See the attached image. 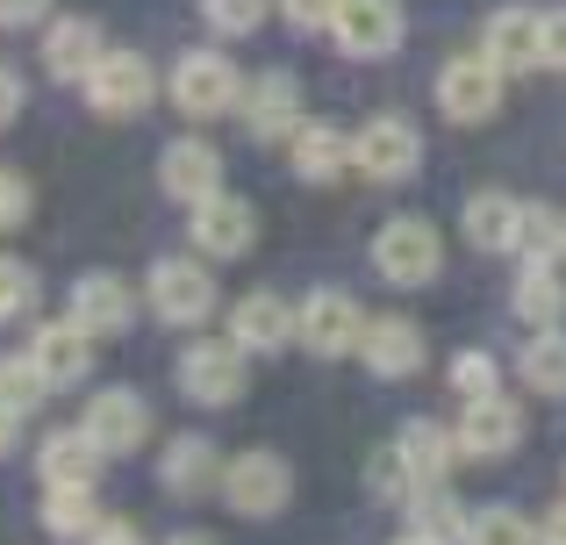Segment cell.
I'll list each match as a JSON object with an SVG mask.
<instances>
[{
  "label": "cell",
  "mask_w": 566,
  "mask_h": 545,
  "mask_svg": "<svg viewBox=\"0 0 566 545\" xmlns=\"http://www.w3.org/2000/svg\"><path fill=\"white\" fill-rule=\"evenodd\" d=\"M14 115H22V72H14V65H0V129H8Z\"/></svg>",
  "instance_id": "obj_42"
},
{
  "label": "cell",
  "mask_w": 566,
  "mask_h": 545,
  "mask_svg": "<svg viewBox=\"0 0 566 545\" xmlns=\"http://www.w3.org/2000/svg\"><path fill=\"white\" fill-rule=\"evenodd\" d=\"M251 352L244 345H230V337H193V345L180 352V395L193 409H230V402H244V388H251Z\"/></svg>",
  "instance_id": "obj_1"
},
{
  "label": "cell",
  "mask_w": 566,
  "mask_h": 545,
  "mask_svg": "<svg viewBox=\"0 0 566 545\" xmlns=\"http://www.w3.org/2000/svg\"><path fill=\"white\" fill-rule=\"evenodd\" d=\"M101 22L94 14H57L51 29H43V72L51 80H65V86H86V72L101 65Z\"/></svg>",
  "instance_id": "obj_18"
},
{
  "label": "cell",
  "mask_w": 566,
  "mask_h": 545,
  "mask_svg": "<svg viewBox=\"0 0 566 545\" xmlns=\"http://www.w3.org/2000/svg\"><path fill=\"white\" fill-rule=\"evenodd\" d=\"M516 374H524L538 395H566V331H559V323L524 345V366H516Z\"/></svg>",
  "instance_id": "obj_30"
},
{
  "label": "cell",
  "mask_w": 566,
  "mask_h": 545,
  "mask_svg": "<svg viewBox=\"0 0 566 545\" xmlns=\"http://www.w3.org/2000/svg\"><path fill=\"white\" fill-rule=\"evenodd\" d=\"M166 545H216V538H208V532H172Z\"/></svg>",
  "instance_id": "obj_45"
},
{
  "label": "cell",
  "mask_w": 566,
  "mask_h": 545,
  "mask_svg": "<svg viewBox=\"0 0 566 545\" xmlns=\"http://www.w3.org/2000/svg\"><path fill=\"white\" fill-rule=\"evenodd\" d=\"M237 101H244V72H237L222 51H187L180 65H172V108H180L187 123L237 115Z\"/></svg>",
  "instance_id": "obj_4"
},
{
  "label": "cell",
  "mask_w": 566,
  "mask_h": 545,
  "mask_svg": "<svg viewBox=\"0 0 566 545\" xmlns=\"http://www.w3.org/2000/svg\"><path fill=\"white\" fill-rule=\"evenodd\" d=\"M14 438H22V409L0 402V452H14Z\"/></svg>",
  "instance_id": "obj_44"
},
{
  "label": "cell",
  "mask_w": 566,
  "mask_h": 545,
  "mask_svg": "<svg viewBox=\"0 0 566 545\" xmlns=\"http://www.w3.org/2000/svg\"><path fill=\"white\" fill-rule=\"evenodd\" d=\"M158 94V72L144 65V51H101V65L86 72V108L108 115V123H129L144 115Z\"/></svg>",
  "instance_id": "obj_7"
},
{
  "label": "cell",
  "mask_w": 566,
  "mask_h": 545,
  "mask_svg": "<svg viewBox=\"0 0 566 545\" xmlns=\"http://www.w3.org/2000/svg\"><path fill=\"white\" fill-rule=\"evenodd\" d=\"M352 166H359L366 180H380V187L416 180V166H423V137H416V123H401V115H374V123L352 137Z\"/></svg>",
  "instance_id": "obj_9"
},
{
  "label": "cell",
  "mask_w": 566,
  "mask_h": 545,
  "mask_svg": "<svg viewBox=\"0 0 566 545\" xmlns=\"http://www.w3.org/2000/svg\"><path fill=\"white\" fill-rule=\"evenodd\" d=\"M94 345H101V337L86 331V323L57 316V323H36V337H29V359L43 366V380H51V388H80V380L94 374Z\"/></svg>",
  "instance_id": "obj_16"
},
{
  "label": "cell",
  "mask_w": 566,
  "mask_h": 545,
  "mask_svg": "<svg viewBox=\"0 0 566 545\" xmlns=\"http://www.w3.org/2000/svg\"><path fill=\"white\" fill-rule=\"evenodd\" d=\"M401 460V474L416 481V489H423V481H444L452 474V460H459V438L444 431V423H430V417H409L395 431V446H387Z\"/></svg>",
  "instance_id": "obj_21"
},
{
  "label": "cell",
  "mask_w": 566,
  "mask_h": 545,
  "mask_svg": "<svg viewBox=\"0 0 566 545\" xmlns=\"http://www.w3.org/2000/svg\"><path fill=\"white\" fill-rule=\"evenodd\" d=\"M538 545H566V503H553L538 517Z\"/></svg>",
  "instance_id": "obj_43"
},
{
  "label": "cell",
  "mask_w": 566,
  "mask_h": 545,
  "mask_svg": "<svg viewBox=\"0 0 566 545\" xmlns=\"http://www.w3.org/2000/svg\"><path fill=\"white\" fill-rule=\"evenodd\" d=\"M459 223H467V244H473V252H516V223H524V201H516V195H495V187H488V195H473V201H467V216H459Z\"/></svg>",
  "instance_id": "obj_26"
},
{
  "label": "cell",
  "mask_w": 566,
  "mask_h": 545,
  "mask_svg": "<svg viewBox=\"0 0 566 545\" xmlns=\"http://www.w3.org/2000/svg\"><path fill=\"white\" fill-rule=\"evenodd\" d=\"M230 345H244L251 359H265V352H287V345H294V308L280 302L273 287L244 294V302L230 308Z\"/></svg>",
  "instance_id": "obj_19"
},
{
  "label": "cell",
  "mask_w": 566,
  "mask_h": 545,
  "mask_svg": "<svg viewBox=\"0 0 566 545\" xmlns=\"http://www.w3.org/2000/svg\"><path fill=\"white\" fill-rule=\"evenodd\" d=\"M158 187H166L180 209H193V201L222 195V151L208 137H172L166 151H158Z\"/></svg>",
  "instance_id": "obj_15"
},
{
  "label": "cell",
  "mask_w": 566,
  "mask_h": 545,
  "mask_svg": "<svg viewBox=\"0 0 566 545\" xmlns=\"http://www.w3.org/2000/svg\"><path fill=\"white\" fill-rule=\"evenodd\" d=\"M86 545H144V532H137L129 517H101V524H94V538H86Z\"/></svg>",
  "instance_id": "obj_41"
},
{
  "label": "cell",
  "mask_w": 566,
  "mask_h": 545,
  "mask_svg": "<svg viewBox=\"0 0 566 545\" xmlns=\"http://www.w3.org/2000/svg\"><path fill=\"white\" fill-rule=\"evenodd\" d=\"M65 316H72V323H86V331L108 345V337H123L129 323H137V287H129L123 273H80V280H72Z\"/></svg>",
  "instance_id": "obj_14"
},
{
  "label": "cell",
  "mask_w": 566,
  "mask_h": 545,
  "mask_svg": "<svg viewBox=\"0 0 566 545\" xmlns=\"http://www.w3.org/2000/svg\"><path fill=\"white\" fill-rule=\"evenodd\" d=\"M452 388L467 395V402H473V395H495L502 388V366L488 359V352H459V359H452Z\"/></svg>",
  "instance_id": "obj_36"
},
{
  "label": "cell",
  "mask_w": 566,
  "mask_h": 545,
  "mask_svg": "<svg viewBox=\"0 0 566 545\" xmlns=\"http://www.w3.org/2000/svg\"><path fill=\"white\" fill-rule=\"evenodd\" d=\"M280 14H287L294 29H331V14H337V0H280Z\"/></svg>",
  "instance_id": "obj_38"
},
{
  "label": "cell",
  "mask_w": 566,
  "mask_h": 545,
  "mask_svg": "<svg viewBox=\"0 0 566 545\" xmlns=\"http://www.w3.org/2000/svg\"><path fill=\"white\" fill-rule=\"evenodd\" d=\"M331 36L345 57H387L401 43V8L395 0H337Z\"/></svg>",
  "instance_id": "obj_17"
},
{
  "label": "cell",
  "mask_w": 566,
  "mask_h": 545,
  "mask_svg": "<svg viewBox=\"0 0 566 545\" xmlns=\"http://www.w3.org/2000/svg\"><path fill=\"white\" fill-rule=\"evenodd\" d=\"M459 452H467V460H510L516 446H524V409L510 402V395H473L467 409H459Z\"/></svg>",
  "instance_id": "obj_12"
},
{
  "label": "cell",
  "mask_w": 566,
  "mask_h": 545,
  "mask_svg": "<svg viewBox=\"0 0 566 545\" xmlns=\"http://www.w3.org/2000/svg\"><path fill=\"white\" fill-rule=\"evenodd\" d=\"M94 524H101V503H94V489H43V532L51 538H94Z\"/></svg>",
  "instance_id": "obj_29"
},
{
  "label": "cell",
  "mask_w": 566,
  "mask_h": 545,
  "mask_svg": "<svg viewBox=\"0 0 566 545\" xmlns=\"http://www.w3.org/2000/svg\"><path fill=\"white\" fill-rule=\"evenodd\" d=\"M502 80H510V72L488 51H459L452 65L438 72V108L452 115V123H488V115L502 108Z\"/></svg>",
  "instance_id": "obj_8"
},
{
  "label": "cell",
  "mask_w": 566,
  "mask_h": 545,
  "mask_svg": "<svg viewBox=\"0 0 566 545\" xmlns=\"http://www.w3.org/2000/svg\"><path fill=\"white\" fill-rule=\"evenodd\" d=\"M36 308V273L22 259H0V323H22Z\"/></svg>",
  "instance_id": "obj_35"
},
{
  "label": "cell",
  "mask_w": 566,
  "mask_h": 545,
  "mask_svg": "<svg viewBox=\"0 0 566 545\" xmlns=\"http://www.w3.org/2000/svg\"><path fill=\"white\" fill-rule=\"evenodd\" d=\"M287 158H294V172H302L308 187H331V180H345V166H352V137L331 129V123H302L287 137Z\"/></svg>",
  "instance_id": "obj_25"
},
{
  "label": "cell",
  "mask_w": 566,
  "mask_h": 545,
  "mask_svg": "<svg viewBox=\"0 0 566 545\" xmlns=\"http://www.w3.org/2000/svg\"><path fill=\"white\" fill-rule=\"evenodd\" d=\"M80 423L108 460H123V452H144V438H151V402L137 388H101V395H86Z\"/></svg>",
  "instance_id": "obj_11"
},
{
  "label": "cell",
  "mask_w": 566,
  "mask_h": 545,
  "mask_svg": "<svg viewBox=\"0 0 566 545\" xmlns=\"http://www.w3.org/2000/svg\"><path fill=\"white\" fill-rule=\"evenodd\" d=\"M0 402L22 409V417L51 402V380H43V366L29 359V352H8V359H0Z\"/></svg>",
  "instance_id": "obj_31"
},
{
  "label": "cell",
  "mask_w": 566,
  "mask_h": 545,
  "mask_svg": "<svg viewBox=\"0 0 566 545\" xmlns=\"http://www.w3.org/2000/svg\"><path fill=\"white\" fill-rule=\"evenodd\" d=\"M516 316L531 323V331H553L566 316V280L553 259H524V280H516Z\"/></svg>",
  "instance_id": "obj_27"
},
{
  "label": "cell",
  "mask_w": 566,
  "mask_h": 545,
  "mask_svg": "<svg viewBox=\"0 0 566 545\" xmlns=\"http://www.w3.org/2000/svg\"><path fill=\"white\" fill-rule=\"evenodd\" d=\"M516 252L524 259H559L566 252V216L545 201H524V223H516Z\"/></svg>",
  "instance_id": "obj_33"
},
{
  "label": "cell",
  "mask_w": 566,
  "mask_h": 545,
  "mask_svg": "<svg viewBox=\"0 0 566 545\" xmlns=\"http://www.w3.org/2000/svg\"><path fill=\"white\" fill-rule=\"evenodd\" d=\"M467 545H538V524H524L510 503H481L467 517Z\"/></svg>",
  "instance_id": "obj_32"
},
{
  "label": "cell",
  "mask_w": 566,
  "mask_h": 545,
  "mask_svg": "<svg viewBox=\"0 0 566 545\" xmlns=\"http://www.w3.org/2000/svg\"><path fill=\"white\" fill-rule=\"evenodd\" d=\"M359 359L374 366L380 380H409V374H423V331H416L409 316H380V323H366Z\"/></svg>",
  "instance_id": "obj_22"
},
{
  "label": "cell",
  "mask_w": 566,
  "mask_h": 545,
  "mask_svg": "<svg viewBox=\"0 0 566 545\" xmlns=\"http://www.w3.org/2000/svg\"><path fill=\"white\" fill-rule=\"evenodd\" d=\"M222 481V460H216V446H208V438H193V431H180L172 438L166 452H158V489L166 495H208Z\"/></svg>",
  "instance_id": "obj_23"
},
{
  "label": "cell",
  "mask_w": 566,
  "mask_h": 545,
  "mask_svg": "<svg viewBox=\"0 0 566 545\" xmlns=\"http://www.w3.org/2000/svg\"><path fill=\"white\" fill-rule=\"evenodd\" d=\"M193 223H187V238H193V252L201 259H244L251 244H259V209L251 201H237V195H208V201H193Z\"/></svg>",
  "instance_id": "obj_10"
},
{
  "label": "cell",
  "mask_w": 566,
  "mask_h": 545,
  "mask_svg": "<svg viewBox=\"0 0 566 545\" xmlns=\"http://www.w3.org/2000/svg\"><path fill=\"white\" fill-rule=\"evenodd\" d=\"M374 266L387 287H430L444 266V244H438V230L423 223V216H395V223H380V238H374Z\"/></svg>",
  "instance_id": "obj_5"
},
{
  "label": "cell",
  "mask_w": 566,
  "mask_h": 545,
  "mask_svg": "<svg viewBox=\"0 0 566 545\" xmlns=\"http://www.w3.org/2000/svg\"><path fill=\"white\" fill-rule=\"evenodd\" d=\"M144 302H151L158 323H172V331H201L208 316H216V273H208V259H158L151 273H144Z\"/></svg>",
  "instance_id": "obj_2"
},
{
  "label": "cell",
  "mask_w": 566,
  "mask_h": 545,
  "mask_svg": "<svg viewBox=\"0 0 566 545\" xmlns=\"http://www.w3.org/2000/svg\"><path fill=\"white\" fill-rule=\"evenodd\" d=\"M359 337H366V308L345 287H316L294 308V345H308L316 359H345V352H359Z\"/></svg>",
  "instance_id": "obj_6"
},
{
  "label": "cell",
  "mask_w": 566,
  "mask_h": 545,
  "mask_svg": "<svg viewBox=\"0 0 566 545\" xmlns=\"http://www.w3.org/2000/svg\"><path fill=\"white\" fill-rule=\"evenodd\" d=\"M488 57H495L502 72H531V65H545V14H531V8H502L495 22H488V43H481Z\"/></svg>",
  "instance_id": "obj_24"
},
{
  "label": "cell",
  "mask_w": 566,
  "mask_h": 545,
  "mask_svg": "<svg viewBox=\"0 0 566 545\" xmlns=\"http://www.w3.org/2000/svg\"><path fill=\"white\" fill-rule=\"evenodd\" d=\"M51 14V0H0V29H29Z\"/></svg>",
  "instance_id": "obj_39"
},
{
  "label": "cell",
  "mask_w": 566,
  "mask_h": 545,
  "mask_svg": "<svg viewBox=\"0 0 566 545\" xmlns=\"http://www.w3.org/2000/svg\"><path fill=\"white\" fill-rule=\"evenodd\" d=\"M395 545H438V538H423V532H409V538H395Z\"/></svg>",
  "instance_id": "obj_46"
},
{
  "label": "cell",
  "mask_w": 566,
  "mask_h": 545,
  "mask_svg": "<svg viewBox=\"0 0 566 545\" xmlns=\"http://www.w3.org/2000/svg\"><path fill=\"white\" fill-rule=\"evenodd\" d=\"M29 209H36V187H29V172L0 166V230H22Z\"/></svg>",
  "instance_id": "obj_37"
},
{
  "label": "cell",
  "mask_w": 566,
  "mask_h": 545,
  "mask_svg": "<svg viewBox=\"0 0 566 545\" xmlns=\"http://www.w3.org/2000/svg\"><path fill=\"white\" fill-rule=\"evenodd\" d=\"M101 460H108V452L86 438V423H72V431H51V438L36 446L43 489H94V481H101Z\"/></svg>",
  "instance_id": "obj_20"
},
{
  "label": "cell",
  "mask_w": 566,
  "mask_h": 545,
  "mask_svg": "<svg viewBox=\"0 0 566 545\" xmlns=\"http://www.w3.org/2000/svg\"><path fill=\"white\" fill-rule=\"evenodd\" d=\"M409 532H423L438 545H467V510L444 495V481H423V489L409 495Z\"/></svg>",
  "instance_id": "obj_28"
},
{
  "label": "cell",
  "mask_w": 566,
  "mask_h": 545,
  "mask_svg": "<svg viewBox=\"0 0 566 545\" xmlns=\"http://www.w3.org/2000/svg\"><path fill=\"white\" fill-rule=\"evenodd\" d=\"M273 8H280V0H201V14H208L216 36H251Z\"/></svg>",
  "instance_id": "obj_34"
},
{
  "label": "cell",
  "mask_w": 566,
  "mask_h": 545,
  "mask_svg": "<svg viewBox=\"0 0 566 545\" xmlns=\"http://www.w3.org/2000/svg\"><path fill=\"white\" fill-rule=\"evenodd\" d=\"M216 489H222V503H230L237 517H280L287 495H294V467L280 460V452L251 446V452H230V460H222Z\"/></svg>",
  "instance_id": "obj_3"
},
{
  "label": "cell",
  "mask_w": 566,
  "mask_h": 545,
  "mask_svg": "<svg viewBox=\"0 0 566 545\" xmlns=\"http://www.w3.org/2000/svg\"><path fill=\"white\" fill-rule=\"evenodd\" d=\"M545 65H553V72H566V8H553V14H545Z\"/></svg>",
  "instance_id": "obj_40"
},
{
  "label": "cell",
  "mask_w": 566,
  "mask_h": 545,
  "mask_svg": "<svg viewBox=\"0 0 566 545\" xmlns=\"http://www.w3.org/2000/svg\"><path fill=\"white\" fill-rule=\"evenodd\" d=\"M237 115H244V129H251L259 144H280V137H294V129L308 123L294 72H259V80H244V101H237Z\"/></svg>",
  "instance_id": "obj_13"
}]
</instances>
